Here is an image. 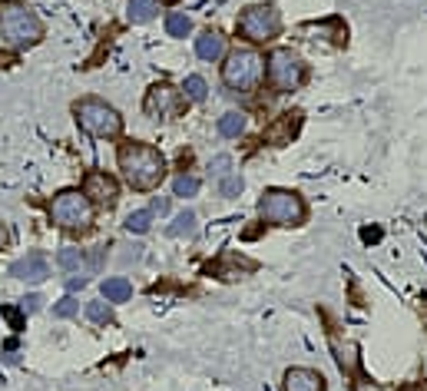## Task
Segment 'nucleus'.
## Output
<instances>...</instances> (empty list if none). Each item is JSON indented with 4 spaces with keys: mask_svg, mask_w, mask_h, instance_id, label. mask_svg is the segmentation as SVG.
Wrapping results in <instances>:
<instances>
[{
    "mask_svg": "<svg viewBox=\"0 0 427 391\" xmlns=\"http://www.w3.org/2000/svg\"><path fill=\"white\" fill-rule=\"evenodd\" d=\"M116 160H120V170H123V179L136 192H152L166 179V156L149 143H123Z\"/></svg>",
    "mask_w": 427,
    "mask_h": 391,
    "instance_id": "obj_1",
    "label": "nucleus"
},
{
    "mask_svg": "<svg viewBox=\"0 0 427 391\" xmlns=\"http://www.w3.org/2000/svg\"><path fill=\"white\" fill-rule=\"evenodd\" d=\"M265 80V60L258 57V50L238 47L228 50L222 57V83L236 93H252L258 90V83Z\"/></svg>",
    "mask_w": 427,
    "mask_h": 391,
    "instance_id": "obj_2",
    "label": "nucleus"
},
{
    "mask_svg": "<svg viewBox=\"0 0 427 391\" xmlns=\"http://www.w3.org/2000/svg\"><path fill=\"white\" fill-rule=\"evenodd\" d=\"M0 37L10 47L27 50L43 40V20L27 4H0Z\"/></svg>",
    "mask_w": 427,
    "mask_h": 391,
    "instance_id": "obj_3",
    "label": "nucleus"
},
{
    "mask_svg": "<svg viewBox=\"0 0 427 391\" xmlns=\"http://www.w3.org/2000/svg\"><path fill=\"white\" fill-rule=\"evenodd\" d=\"M73 116H76V123H80V130L96 136V140H113V136L123 133V116L116 113L106 100H100V96H83V100H76Z\"/></svg>",
    "mask_w": 427,
    "mask_h": 391,
    "instance_id": "obj_4",
    "label": "nucleus"
},
{
    "mask_svg": "<svg viewBox=\"0 0 427 391\" xmlns=\"http://www.w3.org/2000/svg\"><path fill=\"white\" fill-rule=\"evenodd\" d=\"M47 212H50V222L67 232H83V229H90V222H93V202L83 196V189L57 192V196L50 199Z\"/></svg>",
    "mask_w": 427,
    "mask_h": 391,
    "instance_id": "obj_5",
    "label": "nucleus"
},
{
    "mask_svg": "<svg viewBox=\"0 0 427 391\" xmlns=\"http://www.w3.org/2000/svg\"><path fill=\"white\" fill-rule=\"evenodd\" d=\"M236 30L248 43H268L282 33V14H278L275 4H252L238 14Z\"/></svg>",
    "mask_w": 427,
    "mask_h": 391,
    "instance_id": "obj_6",
    "label": "nucleus"
},
{
    "mask_svg": "<svg viewBox=\"0 0 427 391\" xmlns=\"http://www.w3.org/2000/svg\"><path fill=\"white\" fill-rule=\"evenodd\" d=\"M258 216L268 222V226H302L308 209L298 192L292 189H265L262 199H258Z\"/></svg>",
    "mask_w": 427,
    "mask_h": 391,
    "instance_id": "obj_7",
    "label": "nucleus"
},
{
    "mask_svg": "<svg viewBox=\"0 0 427 391\" xmlns=\"http://www.w3.org/2000/svg\"><path fill=\"white\" fill-rule=\"evenodd\" d=\"M265 77L278 93H292V90H298L305 83V63L295 50L275 47L265 60Z\"/></svg>",
    "mask_w": 427,
    "mask_h": 391,
    "instance_id": "obj_8",
    "label": "nucleus"
},
{
    "mask_svg": "<svg viewBox=\"0 0 427 391\" xmlns=\"http://www.w3.org/2000/svg\"><path fill=\"white\" fill-rule=\"evenodd\" d=\"M186 103H189V100L182 96L179 86L159 80V83L149 86V93L142 100V110H146V116H152V120H172V116H179L182 110H186Z\"/></svg>",
    "mask_w": 427,
    "mask_h": 391,
    "instance_id": "obj_9",
    "label": "nucleus"
},
{
    "mask_svg": "<svg viewBox=\"0 0 427 391\" xmlns=\"http://www.w3.org/2000/svg\"><path fill=\"white\" fill-rule=\"evenodd\" d=\"M83 196L93 202V209H113L120 202V182L110 172H90L83 179Z\"/></svg>",
    "mask_w": 427,
    "mask_h": 391,
    "instance_id": "obj_10",
    "label": "nucleus"
},
{
    "mask_svg": "<svg viewBox=\"0 0 427 391\" xmlns=\"http://www.w3.org/2000/svg\"><path fill=\"white\" fill-rule=\"evenodd\" d=\"M10 276L20 278V282H43L50 276V262L43 252H27L23 259H17L10 266Z\"/></svg>",
    "mask_w": 427,
    "mask_h": 391,
    "instance_id": "obj_11",
    "label": "nucleus"
},
{
    "mask_svg": "<svg viewBox=\"0 0 427 391\" xmlns=\"http://www.w3.org/2000/svg\"><path fill=\"white\" fill-rule=\"evenodd\" d=\"M196 57L206 60V63H216V60L226 57V37L218 30H206L196 37Z\"/></svg>",
    "mask_w": 427,
    "mask_h": 391,
    "instance_id": "obj_12",
    "label": "nucleus"
},
{
    "mask_svg": "<svg viewBox=\"0 0 427 391\" xmlns=\"http://www.w3.org/2000/svg\"><path fill=\"white\" fill-rule=\"evenodd\" d=\"M285 391H325V378L312 368H288L285 372Z\"/></svg>",
    "mask_w": 427,
    "mask_h": 391,
    "instance_id": "obj_13",
    "label": "nucleus"
},
{
    "mask_svg": "<svg viewBox=\"0 0 427 391\" xmlns=\"http://www.w3.org/2000/svg\"><path fill=\"white\" fill-rule=\"evenodd\" d=\"M332 352H334V362H338L342 372L352 375L354 368H358V348H354V342H348L342 335H332Z\"/></svg>",
    "mask_w": 427,
    "mask_h": 391,
    "instance_id": "obj_14",
    "label": "nucleus"
},
{
    "mask_svg": "<svg viewBox=\"0 0 427 391\" xmlns=\"http://www.w3.org/2000/svg\"><path fill=\"white\" fill-rule=\"evenodd\" d=\"M106 302H130L133 298V282L123 276H113V278H103V286H100Z\"/></svg>",
    "mask_w": 427,
    "mask_h": 391,
    "instance_id": "obj_15",
    "label": "nucleus"
},
{
    "mask_svg": "<svg viewBox=\"0 0 427 391\" xmlns=\"http://www.w3.org/2000/svg\"><path fill=\"white\" fill-rule=\"evenodd\" d=\"M159 0H130L126 4V20L130 24H149L152 17H159Z\"/></svg>",
    "mask_w": 427,
    "mask_h": 391,
    "instance_id": "obj_16",
    "label": "nucleus"
},
{
    "mask_svg": "<svg viewBox=\"0 0 427 391\" xmlns=\"http://www.w3.org/2000/svg\"><path fill=\"white\" fill-rule=\"evenodd\" d=\"M216 130H218V136H226V140H236V136L246 133V113H242V110H228V113L218 116Z\"/></svg>",
    "mask_w": 427,
    "mask_h": 391,
    "instance_id": "obj_17",
    "label": "nucleus"
},
{
    "mask_svg": "<svg viewBox=\"0 0 427 391\" xmlns=\"http://www.w3.org/2000/svg\"><path fill=\"white\" fill-rule=\"evenodd\" d=\"M179 90H182V96H186L189 103H206V100H209V83H206L199 73L186 77V83H182Z\"/></svg>",
    "mask_w": 427,
    "mask_h": 391,
    "instance_id": "obj_18",
    "label": "nucleus"
},
{
    "mask_svg": "<svg viewBox=\"0 0 427 391\" xmlns=\"http://www.w3.org/2000/svg\"><path fill=\"white\" fill-rule=\"evenodd\" d=\"M166 33H169V37H189L192 33V17L189 14H182V10L166 14Z\"/></svg>",
    "mask_w": 427,
    "mask_h": 391,
    "instance_id": "obj_19",
    "label": "nucleus"
},
{
    "mask_svg": "<svg viewBox=\"0 0 427 391\" xmlns=\"http://www.w3.org/2000/svg\"><path fill=\"white\" fill-rule=\"evenodd\" d=\"M126 232H133V236H146V232L152 229V212L149 209H136L126 216Z\"/></svg>",
    "mask_w": 427,
    "mask_h": 391,
    "instance_id": "obj_20",
    "label": "nucleus"
},
{
    "mask_svg": "<svg viewBox=\"0 0 427 391\" xmlns=\"http://www.w3.org/2000/svg\"><path fill=\"white\" fill-rule=\"evenodd\" d=\"M199 189H202V179H199V176H189V172H182V176H176V179H172V192H176V196H182V199H192V196H196Z\"/></svg>",
    "mask_w": 427,
    "mask_h": 391,
    "instance_id": "obj_21",
    "label": "nucleus"
},
{
    "mask_svg": "<svg viewBox=\"0 0 427 391\" xmlns=\"http://www.w3.org/2000/svg\"><path fill=\"white\" fill-rule=\"evenodd\" d=\"M169 236H176V239H182V236H196V212H192V209H182L179 216L172 219Z\"/></svg>",
    "mask_w": 427,
    "mask_h": 391,
    "instance_id": "obj_22",
    "label": "nucleus"
},
{
    "mask_svg": "<svg viewBox=\"0 0 427 391\" xmlns=\"http://www.w3.org/2000/svg\"><path fill=\"white\" fill-rule=\"evenodd\" d=\"M86 318L96 325H113V308L110 302H86Z\"/></svg>",
    "mask_w": 427,
    "mask_h": 391,
    "instance_id": "obj_23",
    "label": "nucleus"
},
{
    "mask_svg": "<svg viewBox=\"0 0 427 391\" xmlns=\"http://www.w3.org/2000/svg\"><path fill=\"white\" fill-rule=\"evenodd\" d=\"M242 189H246V182H242V176H238V172H228V176H222V179H218V196H226V199H236Z\"/></svg>",
    "mask_w": 427,
    "mask_h": 391,
    "instance_id": "obj_24",
    "label": "nucleus"
},
{
    "mask_svg": "<svg viewBox=\"0 0 427 391\" xmlns=\"http://www.w3.org/2000/svg\"><path fill=\"white\" fill-rule=\"evenodd\" d=\"M57 262H60V269H83V262H86V256H83V249H63L57 256Z\"/></svg>",
    "mask_w": 427,
    "mask_h": 391,
    "instance_id": "obj_25",
    "label": "nucleus"
},
{
    "mask_svg": "<svg viewBox=\"0 0 427 391\" xmlns=\"http://www.w3.org/2000/svg\"><path fill=\"white\" fill-rule=\"evenodd\" d=\"M209 172L216 176V179H222V176H228L232 172V156L228 153H218V156H212L209 160Z\"/></svg>",
    "mask_w": 427,
    "mask_h": 391,
    "instance_id": "obj_26",
    "label": "nucleus"
},
{
    "mask_svg": "<svg viewBox=\"0 0 427 391\" xmlns=\"http://www.w3.org/2000/svg\"><path fill=\"white\" fill-rule=\"evenodd\" d=\"M76 312H80V302H76V298H63V302L53 306V318H73Z\"/></svg>",
    "mask_w": 427,
    "mask_h": 391,
    "instance_id": "obj_27",
    "label": "nucleus"
},
{
    "mask_svg": "<svg viewBox=\"0 0 427 391\" xmlns=\"http://www.w3.org/2000/svg\"><path fill=\"white\" fill-rule=\"evenodd\" d=\"M20 308H23V315H33V312L43 308V298H40V296H27L23 302H20Z\"/></svg>",
    "mask_w": 427,
    "mask_h": 391,
    "instance_id": "obj_28",
    "label": "nucleus"
},
{
    "mask_svg": "<svg viewBox=\"0 0 427 391\" xmlns=\"http://www.w3.org/2000/svg\"><path fill=\"white\" fill-rule=\"evenodd\" d=\"M149 212H152V216H156V212H159V216H166V212H169V199H166V196H156Z\"/></svg>",
    "mask_w": 427,
    "mask_h": 391,
    "instance_id": "obj_29",
    "label": "nucleus"
},
{
    "mask_svg": "<svg viewBox=\"0 0 427 391\" xmlns=\"http://www.w3.org/2000/svg\"><path fill=\"white\" fill-rule=\"evenodd\" d=\"M361 239H364V242H381V229L378 226H364V229H361Z\"/></svg>",
    "mask_w": 427,
    "mask_h": 391,
    "instance_id": "obj_30",
    "label": "nucleus"
},
{
    "mask_svg": "<svg viewBox=\"0 0 427 391\" xmlns=\"http://www.w3.org/2000/svg\"><path fill=\"white\" fill-rule=\"evenodd\" d=\"M67 288H70V292H80V288H86V276H70L67 278Z\"/></svg>",
    "mask_w": 427,
    "mask_h": 391,
    "instance_id": "obj_31",
    "label": "nucleus"
},
{
    "mask_svg": "<svg viewBox=\"0 0 427 391\" xmlns=\"http://www.w3.org/2000/svg\"><path fill=\"white\" fill-rule=\"evenodd\" d=\"M7 242H10V232H7V226H4V222H0V249L7 246Z\"/></svg>",
    "mask_w": 427,
    "mask_h": 391,
    "instance_id": "obj_32",
    "label": "nucleus"
}]
</instances>
